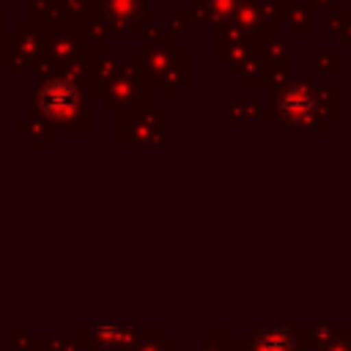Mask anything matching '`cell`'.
Returning <instances> with one entry per match:
<instances>
[{
    "label": "cell",
    "instance_id": "1",
    "mask_svg": "<svg viewBox=\"0 0 351 351\" xmlns=\"http://www.w3.org/2000/svg\"><path fill=\"white\" fill-rule=\"evenodd\" d=\"M41 112L52 121H63V118H71L77 112V104H80V96L77 90L69 85V82H49L44 90H41Z\"/></svg>",
    "mask_w": 351,
    "mask_h": 351
}]
</instances>
